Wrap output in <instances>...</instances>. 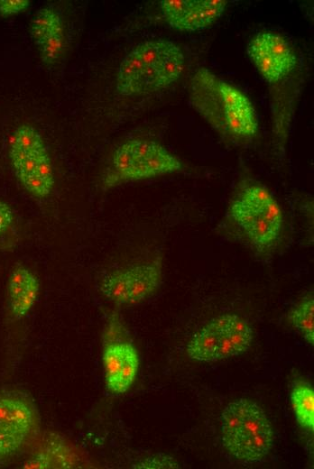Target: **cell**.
Here are the masks:
<instances>
[{
    "label": "cell",
    "instance_id": "1",
    "mask_svg": "<svg viewBox=\"0 0 314 469\" xmlns=\"http://www.w3.org/2000/svg\"><path fill=\"white\" fill-rule=\"evenodd\" d=\"M189 99L192 108L226 139H249L258 131L257 115L249 98L206 68L192 75Z\"/></svg>",
    "mask_w": 314,
    "mask_h": 469
},
{
    "label": "cell",
    "instance_id": "2",
    "mask_svg": "<svg viewBox=\"0 0 314 469\" xmlns=\"http://www.w3.org/2000/svg\"><path fill=\"white\" fill-rule=\"evenodd\" d=\"M185 56L179 44L148 40L133 48L120 62L115 87L121 96L147 95L171 86L181 75Z\"/></svg>",
    "mask_w": 314,
    "mask_h": 469
},
{
    "label": "cell",
    "instance_id": "3",
    "mask_svg": "<svg viewBox=\"0 0 314 469\" xmlns=\"http://www.w3.org/2000/svg\"><path fill=\"white\" fill-rule=\"evenodd\" d=\"M223 446L230 456L245 464L263 461L274 444L272 424L254 401L240 398L221 413Z\"/></svg>",
    "mask_w": 314,
    "mask_h": 469
},
{
    "label": "cell",
    "instance_id": "4",
    "mask_svg": "<svg viewBox=\"0 0 314 469\" xmlns=\"http://www.w3.org/2000/svg\"><path fill=\"white\" fill-rule=\"evenodd\" d=\"M227 219L251 248L263 253L278 242L283 226L280 205L259 184L244 187L231 201Z\"/></svg>",
    "mask_w": 314,
    "mask_h": 469
},
{
    "label": "cell",
    "instance_id": "5",
    "mask_svg": "<svg viewBox=\"0 0 314 469\" xmlns=\"http://www.w3.org/2000/svg\"><path fill=\"white\" fill-rule=\"evenodd\" d=\"M183 170L181 161L161 143L143 138L124 142L114 151L102 177V188L155 178Z\"/></svg>",
    "mask_w": 314,
    "mask_h": 469
},
{
    "label": "cell",
    "instance_id": "6",
    "mask_svg": "<svg viewBox=\"0 0 314 469\" xmlns=\"http://www.w3.org/2000/svg\"><path fill=\"white\" fill-rule=\"evenodd\" d=\"M8 156L15 177L32 197L45 198L53 191L52 161L41 133L30 124L19 125L8 143Z\"/></svg>",
    "mask_w": 314,
    "mask_h": 469
},
{
    "label": "cell",
    "instance_id": "7",
    "mask_svg": "<svg viewBox=\"0 0 314 469\" xmlns=\"http://www.w3.org/2000/svg\"><path fill=\"white\" fill-rule=\"evenodd\" d=\"M253 337V328L245 318L236 314H223L192 336L186 352L190 359L199 362H218L247 351Z\"/></svg>",
    "mask_w": 314,
    "mask_h": 469
},
{
    "label": "cell",
    "instance_id": "8",
    "mask_svg": "<svg viewBox=\"0 0 314 469\" xmlns=\"http://www.w3.org/2000/svg\"><path fill=\"white\" fill-rule=\"evenodd\" d=\"M162 280V260L157 257L106 273L99 282V290L116 305H135L152 296Z\"/></svg>",
    "mask_w": 314,
    "mask_h": 469
},
{
    "label": "cell",
    "instance_id": "9",
    "mask_svg": "<svg viewBox=\"0 0 314 469\" xmlns=\"http://www.w3.org/2000/svg\"><path fill=\"white\" fill-rule=\"evenodd\" d=\"M38 414L26 398L6 394L0 397V457L15 453L31 437Z\"/></svg>",
    "mask_w": 314,
    "mask_h": 469
},
{
    "label": "cell",
    "instance_id": "10",
    "mask_svg": "<svg viewBox=\"0 0 314 469\" xmlns=\"http://www.w3.org/2000/svg\"><path fill=\"white\" fill-rule=\"evenodd\" d=\"M246 52L260 74L270 83L288 75L297 62L289 42L280 34L271 32L257 33L249 41Z\"/></svg>",
    "mask_w": 314,
    "mask_h": 469
},
{
    "label": "cell",
    "instance_id": "11",
    "mask_svg": "<svg viewBox=\"0 0 314 469\" xmlns=\"http://www.w3.org/2000/svg\"><path fill=\"white\" fill-rule=\"evenodd\" d=\"M224 0H162L160 7L165 22L182 32L203 30L212 25L224 13Z\"/></svg>",
    "mask_w": 314,
    "mask_h": 469
},
{
    "label": "cell",
    "instance_id": "12",
    "mask_svg": "<svg viewBox=\"0 0 314 469\" xmlns=\"http://www.w3.org/2000/svg\"><path fill=\"white\" fill-rule=\"evenodd\" d=\"M105 381L107 389L115 394L129 390L139 368V356L134 346L128 342L107 344L103 351Z\"/></svg>",
    "mask_w": 314,
    "mask_h": 469
},
{
    "label": "cell",
    "instance_id": "13",
    "mask_svg": "<svg viewBox=\"0 0 314 469\" xmlns=\"http://www.w3.org/2000/svg\"><path fill=\"white\" fill-rule=\"evenodd\" d=\"M30 32L41 59L46 63H54L62 54L65 45L60 15L50 7L40 9L31 22Z\"/></svg>",
    "mask_w": 314,
    "mask_h": 469
},
{
    "label": "cell",
    "instance_id": "14",
    "mask_svg": "<svg viewBox=\"0 0 314 469\" xmlns=\"http://www.w3.org/2000/svg\"><path fill=\"white\" fill-rule=\"evenodd\" d=\"M41 290L37 276L24 266L15 267L8 280V303L15 319L23 318L35 305Z\"/></svg>",
    "mask_w": 314,
    "mask_h": 469
},
{
    "label": "cell",
    "instance_id": "15",
    "mask_svg": "<svg viewBox=\"0 0 314 469\" xmlns=\"http://www.w3.org/2000/svg\"><path fill=\"white\" fill-rule=\"evenodd\" d=\"M292 409L299 424L308 429H314V391L311 385L304 381L293 383L291 391Z\"/></svg>",
    "mask_w": 314,
    "mask_h": 469
},
{
    "label": "cell",
    "instance_id": "16",
    "mask_svg": "<svg viewBox=\"0 0 314 469\" xmlns=\"http://www.w3.org/2000/svg\"><path fill=\"white\" fill-rule=\"evenodd\" d=\"M288 318L291 325L302 335L310 345L314 343V300L309 295L289 313Z\"/></svg>",
    "mask_w": 314,
    "mask_h": 469
},
{
    "label": "cell",
    "instance_id": "17",
    "mask_svg": "<svg viewBox=\"0 0 314 469\" xmlns=\"http://www.w3.org/2000/svg\"><path fill=\"white\" fill-rule=\"evenodd\" d=\"M14 222V215L11 206L0 199V241L9 234Z\"/></svg>",
    "mask_w": 314,
    "mask_h": 469
},
{
    "label": "cell",
    "instance_id": "18",
    "mask_svg": "<svg viewBox=\"0 0 314 469\" xmlns=\"http://www.w3.org/2000/svg\"><path fill=\"white\" fill-rule=\"evenodd\" d=\"M30 5L28 0H0V14L8 16L21 13Z\"/></svg>",
    "mask_w": 314,
    "mask_h": 469
},
{
    "label": "cell",
    "instance_id": "19",
    "mask_svg": "<svg viewBox=\"0 0 314 469\" xmlns=\"http://www.w3.org/2000/svg\"><path fill=\"white\" fill-rule=\"evenodd\" d=\"M137 468H178V464L170 457L149 458L138 464Z\"/></svg>",
    "mask_w": 314,
    "mask_h": 469
},
{
    "label": "cell",
    "instance_id": "20",
    "mask_svg": "<svg viewBox=\"0 0 314 469\" xmlns=\"http://www.w3.org/2000/svg\"><path fill=\"white\" fill-rule=\"evenodd\" d=\"M52 464L51 458L46 453H40L24 463V468H48Z\"/></svg>",
    "mask_w": 314,
    "mask_h": 469
}]
</instances>
